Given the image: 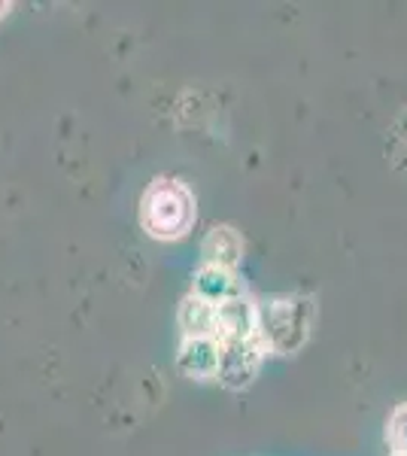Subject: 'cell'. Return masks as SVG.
I'll return each instance as SVG.
<instances>
[{"mask_svg": "<svg viewBox=\"0 0 407 456\" xmlns=\"http://www.w3.org/2000/svg\"><path fill=\"white\" fill-rule=\"evenodd\" d=\"M247 292V283L238 277V271L213 268V265H201L195 271V283H191V296L210 301V305H225V301L238 298Z\"/></svg>", "mask_w": 407, "mask_h": 456, "instance_id": "5b68a950", "label": "cell"}, {"mask_svg": "<svg viewBox=\"0 0 407 456\" xmlns=\"http://www.w3.org/2000/svg\"><path fill=\"white\" fill-rule=\"evenodd\" d=\"M176 322H180V338H216L219 335L216 305L191 296V292L180 301Z\"/></svg>", "mask_w": 407, "mask_h": 456, "instance_id": "52a82bcc", "label": "cell"}, {"mask_svg": "<svg viewBox=\"0 0 407 456\" xmlns=\"http://www.w3.org/2000/svg\"><path fill=\"white\" fill-rule=\"evenodd\" d=\"M12 10V4H0V19H4L6 16V12H10Z\"/></svg>", "mask_w": 407, "mask_h": 456, "instance_id": "9c48e42d", "label": "cell"}, {"mask_svg": "<svg viewBox=\"0 0 407 456\" xmlns=\"http://www.w3.org/2000/svg\"><path fill=\"white\" fill-rule=\"evenodd\" d=\"M222 362H219V384L225 389H247L256 380L268 353L262 347V338H238V341H219Z\"/></svg>", "mask_w": 407, "mask_h": 456, "instance_id": "3957f363", "label": "cell"}, {"mask_svg": "<svg viewBox=\"0 0 407 456\" xmlns=\"http://www.w3.org/2000/svg\"><path fill=\"white\" fill-rule=\"evenodd\" d=\"M243 244L240 232L234 225H213L207 232L204 244H201V256L204 265H213V268H225V271H238V265L243 262Z\"/></svg>", "mask_w": 407, "mask_h": 456, "instance_id": "8992f818", "label": "cell"}, {"mask_svg": "<svg viewBox=\"0 0 407 456\" xmlns=\"http://www.w3.org/2000/svg\"><path fill=\"white\" fill-rule=\"evenodd\" d=\"M198 219L191 189L174 176H155L140 198V228L152 240H180Z\"/></svg>", "mask_w": 407, "mask_h": 456, "instance_id": "7a4b0ae2", "label": "cell"}, {"mask_svg": "<svg viewBox=\"0 0 407 456\" xmlns=\"http://www.w3.org/2000/svg\"><path fill=\"white\" fill-rule=\"evenodd\" d=\"M222 347L216 338H180L176 344V369L189 380L210 384L219 378Z\"/></svg>", "mask_w": 407, "mask_h": 456, "instance_id": "277c9868", "label": "cell"}, {"mask_svg": "<svg viewBox=\"0 0 407 456\" xmlns=\"http://www.w3.org/2000/svg\"><path fill=\"white\" fill-rule=\"evenodd\" d=\"M389 456H407V402H398L387 420Z\"/></svg>", "mask_w": 407, "mask_h": 456, "instance_id": "ba28073f", "label": "cell"}, {"mask_svg": "<svg viewBox=\"0 0 407 456\" xmlns=\"http://www.w3.org/2000/svg\"><path fill=\"white\" fill-rule=\"evenodd\" d=\"M258 338L268 356H295L316 329V301L310 296L256 298Z\"/></svg>", "mask_w": 407, "mask_h": 456, "instance_id": "6da1fadb", "label": "cell"}]
</instances>
